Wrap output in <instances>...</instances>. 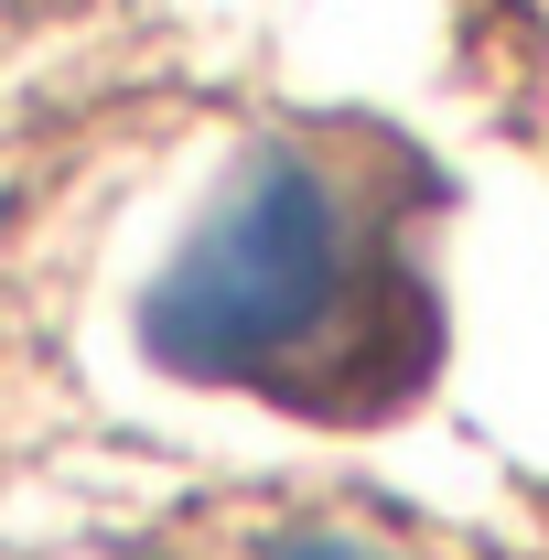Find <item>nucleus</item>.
Instances as JSON below:
<instances>
[{"label":"nucleus","instance_id":"1","mask_svg":"<svg viewBox=\"0 0 549 560\" xmlns=\"http://www.w3.org/2000/svg\"><path fill=\"white\" fill-rule=\"evenodd\" d=\"M377 151H313L270 140L226 206L184 237V259L151 280L140 346L173 377L206 388H280L313 399L324 377L399 366V313H420V280L388 248Z\"/></svg>","mask_w":549,"mask_h":560},{"label":"nucleus","instance_id":"2","mask_svg":"<svg viewBox=\"0 0 549 560\" xmlns=\"http://www.w3.org/2000/svg\"><path fill=\"white\" fill-rule=\"evenodd\" d=\"M270 560H377V550H355V539H280Z\"/></svg>","mask_w":549,"mask_h":560}]
</instances>
